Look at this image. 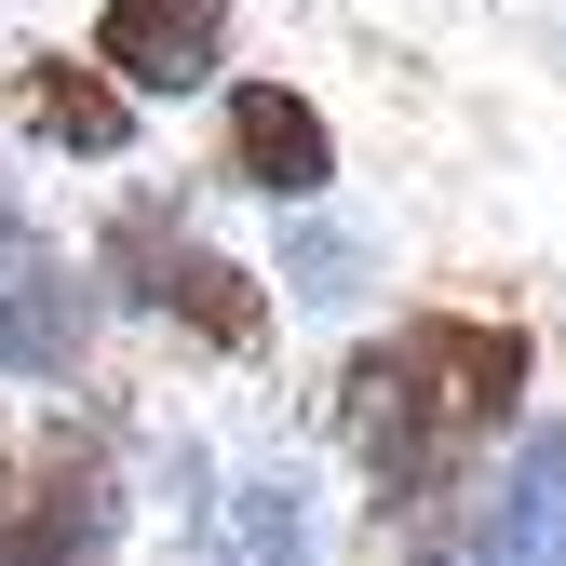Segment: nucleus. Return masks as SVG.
I'll return each mask as SVG.
<instances>
[{
  "mask_svg": "<svg viewBox=\"0 0 566 566\" xmlns=\"http://www.w3.org/2000/svg\"><path fill=\"white\" fill-rule=\"evenodd\" d=\"M189 566H324V526H311V485L297 472H230L189 526Z\"/></svg>",
  "mask_w": 566,
  "mask_h": 566,
  "instance_id": "obj_9",
  "label": "nucleus"
},
{
  "mask_svg": "<svg viewBox=\"0 0 566 566\" xmlns=\"http://www.w3.org/2000/svg\"><path fill=\"white\" fill-rule=\"evenodd\" d=\"M95 324H108L95 256H67L54 230H14V243H0V378H14V391H82Z\"/></svg>",
  "mask_w": 566,
  "mask_h": 566,
  "instance_id": "obj_6",
  "label": "nucleus"
},
{
  "mask_svg": "<svg viewBox=\"0 0 566 566\" xmlns=\"http://www.w3.org/2000/svg\"><path fill=\"white\" fill-rule=\"evenodd\" d=\"M0 485H14V446H0Z\"/></svg>",
  "mask_w": 566,
  "mask_h": 566,
  "instance_id": "obj_12",
  "label": "nucleus"
},
{
  "mask_svg": "<svg viewBox=\"0 0 566 566\" xmlns=\"http://www.w3.org/2000/svg\"><path fill=\"white\" fill-rule=\"evenodd\" d=\"M217 189L270 202V217L337 202V122H324V95L283 82V67H230V95H217Z\"/></svg>",
  "mask_w": 566,
  "mask_h": 566,
  "instance_id": "obj_4",
  "label": "nucleus"
},
{
  "mask_svg": "<svg viewBox=\"0 0 566 566\" xmlns=\"http://www.w3.org/2000/svg\"><path fill=\"white\" fill-rule=\"evenodd\" d=\"M135 526V472L108 446V418H41L14 446V485H0V566H108Z\"/></svg>",
  "mask_w": 566,
  "mask_h": 566,
  "instance_id": "obj_3",
  "label": "nucleus"
},
{
  "mask_svg": "<svg viewBox=\"0 0 566 566\" xmlns=\"http://www.w3.org/2000/svg\"><path fill=\"white\" fill-rule=\"evenodd\" d=\"M82 256H95V283H108V311L163 324V337H189V350H217V365H256L270 324H283L270 270L230 256V243H202V230L176 217V189H122Z\"/></svg>",
  "mask_w": 566,
  "mask_h": 566,
  "instance_id": "obj_2",
  "label": "nucleus"
},
{
  "mask_svg": "<svg viewBox=\"0 0 566 566\" xmlns=\"http://www.w3.org/2000/svg\"><path fill=\"white\" fill-rule=\"evenodd\" d=\"M14 230H28V202H14V176H0V243H14Z\"/></svg>",
  "mask_w": 566,
  "mask_h": 566,
  "instance_id": "obj_11",
  "label": "nucleus"
},
{
  "mask_svg": "<svg viewBox=\"0 0 566 566\" xmlns=\"http://www.w3.org/2000/svg\"><path fill=\"white\" fill-rule=\"evenodd\" d=\"M0 95H14V135L54 149V163H135V135H149V108H135L82 41H28L0 67Z\"/></svg>",
  "mask_w": 566,
  "mask_h": 566,
  "instance_id": "obj_7",
  "label": "nucleus"
},
{
  "mask_svg": "<svg viewBox=\"0 0 566 566\" xmlns=\"http://www.w3.org/2000/svg\"><path fill=\"white\" fill-rule=\"evenodd\" d=\"M526 391H539V337H526L513 311L418 297V311H391L378 337H350L324 418H337L350 472H365L378 539L472 513V485L500 472V446L526 432Z\"/></svg>",
  "mask_w": 566,
  "mask_h": 566,
  "instance_id": "obj_1",
  "label": "nucleus"
},
{
  "mask_svg": "<svg viewBox=\"0 0 566 566\" xmlns=\"http://www.w3.org/2000/svg\"><path fill=\"white\" fill-rule=\"evenodd\" d=\"M270 297H283V311H365V297H378V243H365V230H337L324 202H311V217H283Z\"/></svg>",
  "mask_w": 566,
  "mask_h": 566,
  "instance_id": "obj_10",
  "label": "nucleus"
},
{
  "mask_svg": "<svg viewBox=\"0 0 566 566\" xmlns=\"http://www.w3.org/2000/svg\"><path fill=\"white\" fill-rule=\"evenodd\" d=\"M82 54L135 108H189V95H230L243 67V0H95Z\"/></svg>",
  "mask_w": 566,
  "mask_h": 566,
  "instance_id": "obj_5",
  "label": "nucleus"
},
{
  "mask_svg": "<svg viewBox=\"0 0 566 566\" xmlns=\"http://www.w3.org/2000/svg\"><path fill=\"white\" fill-rule=\"evenodd\" d=\"M459 553L472 566H566V418H526L500 446V472L459 513Z\"/></svg>",
  "mask_w": 566,
  "mask_h": 566,
  "instance_id": "obj_8",
  "label": "nucleus"
}]
</instances>
